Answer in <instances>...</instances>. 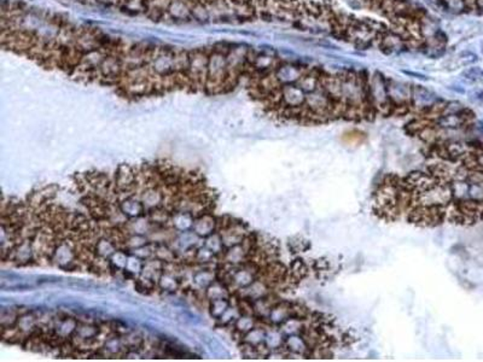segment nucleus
Listing matches in <instances>:
<instances>
[{
  "label": "nucleus",
  "mask_w": 483,
  "mask_h": 362,
  "mask_svg": "<svg viewBox=\"0 0 483 362\" xmlns=\"http://www.w3.org/2000/svg\"><path fill=\"white\" fill-rule=\"evenodd\" d=\"M474 99H475V102H477L479 105H482L483 106V91L476 92L475 94H474Z\"/></svg>",
  "instance_id": "obj_13"
},
{
  "label": "nucleus",
  "mask_w": 483,
  "mask_h": 362,
  "mask_svg": "<svg viewBox=\"0 0 483 362\" xmlns=\"http://www.w3.org/2000/svg\"><path fill=\"white\" fill-rule=\"evenodd\" d=\"M114 89L121 97L132 101L156 96L153 75L148 65L124 72Z\"/></svg>",
  "instance_id": "obj_2"
},
{
  "label": "nucleus",
  "mask_w": 483,
  "mask_h": 362,
  "mask_svg": "<svg viewBox=\"0 0 483 362\" xmlns=\"http://www.w3.org/2000/svg\"><path fill=\"white\" fill-rule=\"evenodd\" d=\"M367 89L369 102L376 114L386 116L394 113V108L388 93L386 77H383L379 72L367 74Z\"/></svg>",
  "instance_id": "obj_4"
},
{
  "label": "nucleus",
  "mask_w": 483,
  "mask_h": 362,
  "mask_svg": "<svg viewBox=\"0 0 483 362\" xmlns=\"http://www.w3.org/2000/svg\"><path fill=\"white\" fill-rule=\"evenodd\" d=\"M229 45L215 44L210 46V65H208V77L205 82V94L217 96L234 91L242 75L236 72L227 60Z\"/></svg>",
  "instance_id": "obj_1"
},
{
  "label": "nucleus",
  "mask_w": 483,
  "mask_h": 362,
  "mask_svg": "<svg viewBox=\"0 0 483 362\" xmlns=\"http://www.w3.org/2000/svg\"><path fill=\"white\" fill-rule=\"evenodd\" d=\"M291 317H294V305L288 302H279L273 305L267 319L272 325L281 326Z\"/></svg>",
  "instance_id": "obj_6"
},
{
  "label": "nucleus",
  "mask_w": 483,
  "mask_h": 362,
  "mask_svg": "<svg viewBox=\"0 0 483 362\" xmlns=\"http://www.w3.org/2000/svg\"><path fill=\"white\" fill-rule=\"evenodd\" d=\"M210 56V46L189 50V65L181 80V91L205 93Z\"/></svg>",
  "instance_id": "obj_3"
},
{
  "label": "nucleus",
  "mask_w": 483,
  "mask_h": 362,
  "mask_svg": "<svg viewBox=\"0 0 483 362\" xmlns=\"http://www.w3.org/2000/svg\"><path fill=\"white\" fill-rule=\"evenodd\" d=\"M306 70L307 67L305 65L288 63L286 60H282L274 72L279 82L284 86V84H296Z\"/></svg>",
  "instance_id": "obj_5"
},
{
  "label": "nucleus",
  "mask_w": 483,
  "mask_h": 362,
  "mask_svg": "<svg viewBox=\"0 0 483 362\" xmlns=\"http://www.w3.org/2000/svg\"><path fill=\"white\" fill-rule=\"evenodd\" d=\"M291 270H293L294 277L300 279V278L303 277V275L307 273V270H307L305 262H302L301 260H296V261L291 265Z\"/></svg>",
  "instance_id": "obj_10"
},
{
  "label": "nucleus",
  "mask_w": 483,
  "mask_h": 362,
  "mask_svg": "<svg viewBox=\"0 0 483 362\" xmlns=\"http://www.w3.org/2000/svg\"><path fill=\"white\" fill-rule=\"evenodd\" d=\"M365 141H367L365 133L362 132V131H357V129L344 133L342 137L343 143L346 145H349V146H358V145H362Z\"/></svg>",
  "instance_id": "obj_9"
},
{
  "label": "nucleus",
  "mask_w": 483,
  "mask_h": 362,
  "mask_svg": "<svg viewBox=\"0 0 483 362\" xmlns=\"http://www.w3.org/2000/svg\"><path fill=\"white\" fill-rule=\"evenodd\" d=\"M74 1L82 3V4H94V3H93V0H74Z\"/></svg>",
  "instance_id": "obj_14"
},
{
  "label": "nucleus",
  "mask_w": 483,
  "mask_h": 362,
  "mask_svg": "<svg viewBox=\"0 0 483 362\" xmlns=\"http://www.w3.org/2000/svg\"><path fill=\"white\" fill-rule=\"evenodd\" d=\"M93 3L105 6V8L117 9L120 0H93Z\"/></svg>",
  "instance_id": "obj_12"
},
{
  "label": "nucleus",
  "mask_w": 483,
  "mask_h": 362,
  "mask_svg": "<svg viewBox=\"0 0 483 362\" xmlns=\"http://www.w3.org/2000/svg\"><path fill=\"white\" fill-rule=\"evenodd\" d=\"M467 80L471 82H476V84H483V70L481 69H470L469 72L465 74Z\"/></svg>",
  "instance_id": "obj_11"
},
{
  "label": "nucleus",
  "mask_w": 483,
  "mask_h": 362,
  "mask_svg": "<svg viewBox=\"0 0 483 362\" xmlns=\"http://www.w3.org/2000/svg\"><path fill=\"white\" fill-rule=\"evenodd\" d=\"M284 346L288 351L295 355H305L310 349L306 339L300 334H291L286 337Z\"/></svg>",
  "instance_id": "obj_8"
},
{
  "label": "nucleus",
  "mask_w": 483,
  "mask_h": 362,
  "mask_svg": "<svg viewBox=\"0 0 483 362\" xmlns=\"http://www.w3.org/2000/svg\"><path fill=\"white\" fill-rule=\"evenodd\" d=\"M150 0H120L116 10L129 16H146Z\"/></svg>",
  "instance_id": "obj_7"
}]
</instances>
